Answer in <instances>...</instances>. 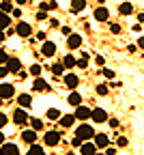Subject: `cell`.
Returning <instances> with one entry per match:
<instances>
[{
  "instance_id": "1",
  "label": "cell",
  "mask_w": 144,
  "mask_h": 155,
  "mask_svg": "<svg viewBox=\"0 0 144 155\" xmlns=\"http://www.w3.org/2000/svg\"><path fill=\"white\" fill-rule=\"evenodd\" d=\"M75 136H77V138H82V140H90V138H95V129H93L90 125H86V123H82V125L75 129Z\"/></svg>"
},
{
  "instance_id": "2",
  "label": "cell",
  "mask_w": 144,
  "mask_h": 155,
  "mask_svg": "<svg viewBox=\"0 0 144 155\" xmlns=\"http://www.w3.org/2000/svg\"><path fill=\"white\" fill-rule=\"evenodd\" d=\"M73 114H75V119H80L82 123H84V121H88L90 116H93V110H90V108H86V106H77Z\"/></svg>"
},
{
  "instance_id": "3",
  "label": "cell",
  "mask_w": 144,
  "mask_h": 155,
  "mask_svg": "<svg viewBox=\"0 0 144 155\" xmlns=\"http://www.w3.org/2000/svg\"><path fill=\"white\" fill-rule=\"evenodd\" d=\"M43 140H45V144H47V147H56V144L60 142V131L50 129V131L45 134V138H43Z\"/></svg>"
},
{
  "instance_id": "4",
  "label": "cell",
  "mask_w": 144,
  "mask_h": 155,
  "mask_svg": "<svg viewBox=\"0 0 144 155\" xmlns=\"http://www.w3.org/2000/svg\"><path fill=\"white\" fill-rule=\"evenodd\" d=\"M15 95V88H13V84H0V99H11V97Z\"/></svg>"
},
{
  "instance_id": "5",
  "label": "cell",
  "mask_w": 144,
  "mask_h": 155,
  "mask_svg": "<svg viewBox=\"0 0 144 155\" xmlns=\"http://www.w3.org/2000/svg\"><path fill=\"white\" fill-rule=\"evenodd\" d=\"M26 121H28V112H26L24 108H19V110H15V112H13V123L24 125Z\"/></svg>"
},
{
  "instance_id": "6",
  "label": "cell",
  "mask_w": 144,
  "mask_h": 155,
  "mask_svg": "<svg viewBox=\"0 0 144 155\" xmlns=\"http://www.w3.org/2000/svg\"><path fill=\"white\" fill-rule=\"evenodd\" d=\"M90 119H93L95 123H106V121H108V112H106L103 108H95Z\"/></svg>"
},
{
  "instance_id": "7",
  "label": "cell",
  "mask_w": 144,
  "mask_h": 155,
  "mask_svg": "<svg viewBox=\"0 0 144 155\" xmlns=\"http://www.w3.org/2000/svg\"><path fill=\"white\" fill-rule=\"evenodd\" d=\"M15 32H17L19 37H30V35H32V26L26 24V22H19V24L15 26Z\"/></svg>"
},
{
  "instance_id": "8",
  "label": "cell",
  "mask_w": 144,
  "mask_h": 155,
  "mask_svg": "<svg viewBox=\"0 0 144 155\" xmlns=\"http://www.w3.org/2000/svg\"><path fill=\"white\" fill-rule=\"evenodd\" d=\"M93 140H95V147H97V149H106V147L110 144V138H108L106 134H95Z\"/></svg>"
},
{
  "instance_id": "9",
  "label": "cell",
  "mask_w": 144,
  "mask_h": 155,
  "mask_svg": "<svg viewBox=\"0 0 144 155\" xmlns=\"http://www.w3.org/2000/svg\"><path fill=\"white\" fill-rule=\"evenodd\" d=\"M0 155H19V149L13 142H7V144L0 147Z\"/></svg>"
},
{
  "instance_id": "10",
  "label": "cell",
  "mask_w": 144,
  "mask_h": 155,
  "mask_svg": "<svg viewBox=\"0 0 144 155\" xmlns=\"http://www.w3.org/2000/svg\"><path fill=\"white\" fill-rule=\"evenodd\" d=\"M97 153V147H95V142H84L80 147V155H95Z\"/></svg>"
},
{
  "instance_id": "11",
  "label": "cell",
  "mask_w": 144,
  "mask_h": 155,
  "mask_svg": "<svg viewBox=\"0 0 144 155\" xmlns=\"http://www.w3.org/2000/svg\"><path fill=\"white\" fill-rule=\"evenodd\" d=\"M41 52H43V56H54L56 54V43H52V41H45L43 43V48H41Z\"/></svg>"
},
{
  "instance_id": "12",
  "label": "cell",
  "mask_w": 144,
  "mask_h": 155,
  "mask_svg": "<svg viewBox=\"0 0 144 155\" xmlns=\"http://www.w3.org/2000/svg\"><path fill=\"white\" fill-rule=\"evenodd\" d=\"M67 45H69L71 50L80 48V45H82V37H80V35H69V39H67Z\"/></svg>"
},
{
  "instance_id": "13",
  "label": "cell",
  "mask_w": 144,
  "mask_h": 155,
  "mask_svg": "<svg viewBox=\"0 0 144 155\" xmlns=\"http://www.w3.org/2000/svg\"><path fill=\"white\" fill-rule=\"evenodd\" d=\"M7 69L11 73H19V69H22V63L17 61V58H9V63H7Z\"/></svg>"
},
{
  "instance_id": "14",
  "label": "cell",
  "mask_w": 144,
  "mask_h": 155,
  "mask_svg": "<svg viewBox=\"0 0 144 155\" xmlns=\"http://www.w3.org/2000/svg\"><path fill=\"white\" fill-rule=\"evenodd\" d=\"M86 9V0H71V13H80Z\"/></svg>"
},
{
  "instance_id": "15",
  "label": "cell",
  "mask_w": 144,
  "mask_h": 155,
  "mask_svg": "<svg viewBox=\"0 0 144 155\" xmlns=\"http://www.w3.org/2000/svg\"><path fill=\"white\" fill-rule=\"evenodd\" d=\"M108 17H110L108 9H103V7H99V9H95V19H97V22H106Z\"/></svg>"
},
{
  "instance_id": "16",
  "label": "cell",
  "mask_w": 144,
  "mask_h": 155,
  "mask_svg": "<svg viewBox=\"0 0 144 155\" xmlns=\"http://www.w3.org/2000/svg\"><path fill=\"white\" fill-rule=\"evenodd\" d=\"M67 101H69V104H71L73 108H77V106H82V95L73 91V93H71V95L67 97Z\"/></svg>"
},
{
  "instance_id": "17",
  "label": "cell",
  "mask_w": 144,
  "mask_h": 155,
  "mask_svg": "<svg viewBox=\"0 0 144 155\" xmlns=\"http://www.w3.org/2000/svg\"><path fill=\"white\" fill-rule=\"evenodd\" d=\"M22 138H24V142L34 144V140H37V131H34V129H26V131L22 134Z\"/></svg>"
},
{
  "instance_id": "18",
  "label": "cell",
  "mask_w": 144,
  "mask_h": 155,
  "mask_svg": "<svg viewBox=\"0 0 144 155\" xmlns=\"http://www.w3.org/2000/svg\"><path fill=\"white\" fill-rule=\"evenodd\" d=\"M60 125H63V127H71L73 123H75V114H65V116H60Z\"/></svg>"
},
{
  "instance_id": "19",
  "label": "cell",
  "mask_w": 144,
  "mask_h": 155,
  "mask_svg": "<svg viewBox=\"0 0 144 155\" xmlns=\"http://www.w3.org/2000/svg\"><path fill=\"white\" fill-rule=\"evenodd\" d=\"M32 88H34V91H45V88H47V82L43 80V78H34Z\"/></svg>"
},
{
  "instance_id": "20",
  "label": "cell",
  "mask_w": 144,
  "mask_h": 155,
  "mask_svg": "<svg viewBox=\"0 0 144 155\" xmlns=\"http://www.w3.org/2000/svg\"><path fill=\"white\" fill-rule=\"evenodd\" d=\"M65 84H67L69 88H75V86L80 84V80H77V75H73V73H69V75L65 78Z\"/></svg>"
},
{
  "instance_id": "21",
  "label": "cell",
  "mask_w": 144,
  "mask_h": 155,
  "mask_svg": "<svg viewBox=\"0 0 144 155\" xmlns=\"http://www.w3.org/2000/svg\"><path fill=\"white\" fill-rule=\"evenodd\" d=\"M17 101H19V106H22V108H28V106L32 104V97L24 93V95H19V97H17Z\"/></svg>"
},
{
  "instance_id": "22",
  "label": "cell",
  "mask_w": 144,
  "mask_h": 155,
  "mask_svg": "<svg viewBox=\"0 0 144 155\" xmlns=\"http://www.w3.org/2000/svg\"><path fill=\"white\" fill-rule=\"evenodd\" d=\"M63 65H65L67 69H71V67H75V65H77V61H75V58H73L71 54H67V56L63 58Z\"/></svg>"
},
{
  "instance_id": "23",
  "label": "cell",
  "mask_w": 144,
  "mask_h": 155,
  "mask_svg": "<svg viewBox=\"0 0 144 155\" xmlns=\"http://www.w3.org/2000/svg\"><path fill=\"white\" fill-rule=\"evenodd\" d=\"M50 71H52L54 75H63V71H65V65H63V63H54V65L50 67Z\"/></svg>"
},
{
  "instance_id": "24",
  "label": "cell",
  "mask_w": 144,
  "mask_h": 155,
  "mask_svg": "<svg viewBox=\"0 0 144 155\" xmlns=\"http://www.w3.org/2000/svg\"><path fill=\"white\" fill-rule=\"evenodd\" d=\"M9 24H11V19H9V15L0 11V30H5V28H7Z\"/></svg>"
},
{
  "instance_id": "25",
  "label": "cell",
  "mask_w": 144,
  "mask_h": 155,
  "mask_svg": "<svg viewBox=\"0 0 144 155\" xmlns=\"http://www.w3.org/2000/svg\"><path fill=\"white\" fill-rule=\"evenodd\" d=\"M118 11H120L123 15H131V13H133V7H131L129 2H123V5L118 7Z\"/></svg>"
},
{
  "instance_id": "26",
  "label": "cell",
  "mask_w": 144,
  "mask_h": 155,
  "mask_svg": "<svg viewBox=\"0 0 144 155\" xmlns=\"http://www.w3.org/2000/svg\"><path fill=\"white\" fill-rule=\"evenodd\" d=\"M45 114H47V119H50V121H58V119H60V110H56V108H50Z\"/></svg>"
},
{
  "instance_id": "27",
  "label": "cell",
  "mask_w": 144,
  "mask_h": 155,
  "mask_svg": "<svg viewBox=\"0 0 144 155\" xmlns=\"http://www.w3.org/2000/svg\"><path fill=\"white\" fill-rule=\"evenodd\" d=\"M26 155H43V147H39V144H30L28 153Z\"/></svg>"
},
{
  "instance_id": "28",
  "label": "cell",
  "mask_w": 144,
  "mask_h": 155,
  "mask_svg": "<svg viewBox=\"0 0 144 155\" xmlns=\"http://www.w3.org/2000/svg\"><path fill=\"white\" fill-rule=\"evenodd\" d=\"M77 67H82V69H86V67H88V54H86V52L82 54V58L77 61Z\"/></svg>"
},
{
  "instance_id": "29",
  "label": "cell",
  "mask_w": 144,
  "mask_h": 155,
  "mask_svg": "<svg viewBox=\"0 0 144 155\" xmlns=\"http://www.w3.org/2000/svg\"><path fill=\"white\" fill-rule=\"evenodd\" d=\"M30 75L39 78V75H41V65H30Z\"/></svg>"
},
{
  "instance_id": "30",
  "label": "cell",
  "mask_w": 144,
  "mask_h": 155,
  "mask_svg": "<svg viewBox=\"0 0 144 155\" xmlns=\"http://www.w3.org/2000/svg\"><path fill=\"white\" fill-rule=\"evenodd\" d=\"M0 11H2V13H13V7H11V2H2V5H0Z\"/></svg>"
},
{
  "instance_id": "31",
  "label": "cell",
  "mask_w": 144,
  "mask_h": 155,
  "mask_svg": "<svg viewBox=\"0 0 144 155\" xmlns=\"http://www.w3.org/2000/svg\"><path fill=\"white\" fill-rule=\"evenodd\" d=\"M97 95H101V97L108 95V86H106V84H99V86H97Z\"/></svg>"
},
{
  "instance_id": "32",
  "label": "cell",
  "mask_w": 144,
  "mask_h": 155,
  "mask_svg": "<svg viewBox=\"0 0 144 155\" xmlns=\"http://www.w3.org/2000/svg\"><path fill=\"white\" fill-rule=\"evenodd\" d=\"M9 63V56H7V52L5 50H0V65H7Z\"/></svg>"
},
{
  "instance_id": "33",
  "label": "cell",
  "mask_w": 144,
  "mask_h": 155,
  "mask_svg": "<svg viewBox=\"0 0 144 155\" xmlns=\"http://www.w3.org/2000/svg\"><path fill=\"white\" fill-rule=\"evenodd\" d=\"M116 147H127V138H125V136H120V138H116Z\"/></svg>"
},
{
  "instance_id": "34",
  "label": "cell",
  "mask_w": 144,
  "mask_h": 155,
  "mask_svg": "<svg viewBox=\"0 0 144 155\" xmlns=\"http://www.w3.org/2000/svg\"><path fill=\"white\" fill-rule=\"evenodd\" d=\"M41 127H43V123H41L39 119H32V129L37 131V129H41Z\"/></svg>"
},
{
  "instance_id": "35",
  "label": "cell",
  "mask_w": 144,
  "mask_h": 155,
  "mask_svg": "<svg viewBox=\"0 0 144 155\" xmlns=\"http://www.w3.org/2000/svg\"><path fill=\"white\" fill-rule=\"evenodd\" d=\"M95 63H97L99 67H103V65H106V58H103V56H101V54H99V56L95 58Z\"/></svg>"
},
{
  "instance_id": "36",
  "label": "cell",
  "mask_w": 144,
  "mask_h": 155,
  "mask_svg": "<svg viewBox=\"0 0 144 155\" xmlns=\"http://www.w3.org/2000/svg\"><path fill=\"white\" fill-rule=\"evenodd\" d=\"M5 125H7V116H5L2 112H0V129H2Z\"/></svg>"
},
{
  "instance_id": "37",
  "label": "cell",
  "mask_w": 144,
  "mask_h": 155,
  "mask_svg": "<svg viewBox=\"0 0 144 155\" xmlns=\"http://www.w3.org/2000/svg\"><path fill=\"white\" fill-rule=\"evenodd\" d=\"M45 17H47V11H39L37 13V19H45Z\"/></svg>"
},
{
  "instance_id": "38",
  "label": "cell",
  "mask_w": 144,
  "mask_h": 155,
  "mask_svg": "<svg viewBox=\"0 0 144 155\" xmlns=\"http://www.w3.org/2000/svg\"><path fill=\"white\" fill-rule=\"evenodd\" d=\"M110 30H112L114 35H118V32H120V26H118V24H112V28H110Z\"/></svg>"
},
{
  "instance_id": "39",
  "label": "cell",
  "mask_w": 144,
  "mask_h": 155,
  "mask_svg": "<svg viewBox=\"0 0 144 155\" xmlns=\"http://www.w3.org/2000/svg\"><path fill=\"white\" fill-rule=\"evenodd\" d=\"M103 75H106V78H114V71H112V69H103Z\"/></svg>"
},
{
  "instance_id": "40",
  "label": "cell",
  "mask_w": 144,
  "mask_h": 155,
  "mask_svg": "<svg viewBox=\"0 0 144 155\" xmlns=\"http://www.w3.org/2000/svg\"><path fill=\"white\" fill-rule=\"evenodd\" d=\"M7 73H11V71H9V69H7V67H0V78H5V75H7Z\"/></svg>"
},
{
  "instance_id": "41",
  "label": "cell",
  "mask_w": 144,
  "mask_h": 155,
  "mask_svg": "<svg viewBox=\"0 0 144 155\" xmlns=\"http://www.w3.org/2000/svg\"><path fill=\"white\" fill-rule=\"evenodd\" d=\"M138 48H140V50H144V37H140V39H138Z\"/></svg>"
},
{
  "instance_id": "42",
  "label": "cell",
  "mask_w": 144,
  "mask_h": 155,
  "mask_svg": "<svg viewBox=\"0 0 144 155\" xmlns=\"http://www.w3.org/2000/svg\"><path fill=\"white\" fill-rule=\"evenodd\" d=\"M131 30H133V32H140V30H142V26H140V24H133V26H131Z\"/></svg>"
},
{
  "instance_id": "43",
  "label": "cell",
  "mask_w": 144,
  "mask_h": 155,
  "mask_svg": "<svg viewBox=\"0 0 144 155\" xmlns=\"http://www.w3.org/2000/svg\"><path fill=\"white\" fill-rule=\"evenodd\" d=\"M63 35H65V37H67V35H71V28H69V26H65V28H63Z\"/></svg>"
},
{
  "instance_id": "44",
  "label": "cell",
  "mask_w": 144,
  "mask_h": 155,
  "mask_svg": "<svg viewBox=\"0 0 144 155\" xmlns=\"http://www.w3.org/2000/svg\"><path fill=\"white\" fill-rule=\"evenodd\" d=\"M110 125L112 127H118V119H110Z\"/></svg>"
},
{
  "instance_id": "45",
  "label": "cell",
  "mask_w": 144,
  "mask_h": 155,
  "mask_svg": "<svg viewBox=\"0 0 144 155\" xmlns=\"http://www.w3.org/2000/svg\"><path fill=\"white\" fill-rule=\"evenodd\" d=\"M106 155H116V149H106Z\"/></svg>"
},
{
  "instance_id": "46",
  "label": "cell",
  "mask_w": 144,
  "mask_h": 155,
  "mask_svg": "<svg viewBox=\"0 0 144 155\" xmlns=\"http://www.w3.org/2000/svg\"><path fill=\"white\" fill-rule=\"evenodd\" d=\"M0 144H5V134L0 131Z\"/></svg>"
},
{
  "instance_id": "47",
  "label": "cell",
  "mask_w": 144,
  "mask_h": 155,
  "mask_svg": "<svg viewBox=\"0 0 144 155\" xmlns=\"http://www.w3.org/2000/svg\"><path fill=\"white\" fill-rule=\"evenodd\" d=\"M2 41H5V32H2V30H0V43H2Z\"/></svg>"
},
{
  "instance_id": "48",
  "label": "cell",
  "mask_w": 144,
  "mask_h": 155,
  "mask_svg": "<svg viewBox=\"0 0 144 155\" xmlns=\"http://www.w3.org/2000/svg\"><path fill=\"white\" fill-rule=\"evenodd\" d=\"M15 2H17V5H26V0H15Z\"/></svg>"
},
{
  "instance_id": "49",
  "label": "cell",
  "mask_w": 144,
  "mask_h": 155,
  "mask_svg": "<svg viewBox=\"0 0 144 155\" xmlns=\"http://www.w3.org/2000/svg\"><path fill=\"white\" fill-rule=\"evenodd\" d=\"M97 2H99V5H103V2H106V0H97Z\"/></svg>"
},
{
  "instance_id": "50",
  "label": "cell",
  "mask_w": 144,
  "mask_h": 155,
  "mask_svg": "<svg viewBox=\"0 0 144 155\" xmlns=\"http://www.w3.org/2000/svg\"><path fill=\"white\" fill-rule=\"evenodd\" d=\"M95 155H106V153H95Z\"/></svg>"
},
{
  "instance_id": "51",
  "label": "cell",
  "mask_w": 144,
  "mask_h": 155,
  "mask_svg": "<svg viewBox=\"0 0 144 155\" xmlns=\"http://www.w3.org/2000/svg\"><path fill=\"white\" fill-rule=\"evenodd\" d=\"M2 2H11V0H2Z\"/></svg>"
}]
</instances>
